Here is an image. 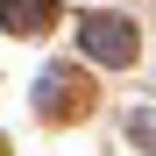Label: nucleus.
Here are the masks:
<instances>
[{
	"label": "nucleus",
	"instance_id": "f257e3e1",
	"mask_svg": "<svg viewBox=\"0 0 156 156\" xmlns=\"http://www.w3.org/2000/svg\"><path fill=\"white\" fill-rule=\"evenodd\" d=\"M78 36H85V50H92L99 64H128V57H135V29H128L121 14H85Z\"/></svg>",
	"mask_w": 156,
	"mask_h": 156
},
{
	"label": "nucleus",
	"instance_id": "f03ea898",
	"mask_svg": "<svg viewBox=\"0 0 156 156\" xmlns=\"http://www.w3.org/2000/svg\"><path fill=\"white\" fill-rule=\"evenodd\" d=\"M0 14H7V21H43L50 7H43V0H0Z\"/></svg>",
	"mask_w": 156,
	"mask_h": 156
},
{
	"label": "nucleus",
	"instance_id": "7ed1b4c3",
	"mask_svg": "<svg viewBox=\"0 0 156 156\" xmlns=\"http://www.w3.org/2000/svg\"><path fill=\"white\" fill-rule=\"evenodd\" d=\"M135 142H156V114H135Z\"/></svg>",
	"mask_w": 156,
	"mask_h": 156
}]
</instances>
